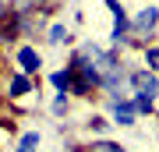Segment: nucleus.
Listing matches in <instances>:
<instances>
[{"label":"nucleus","instance_id":"f257e3e1","mask_svg":"<svg viewBox=\"0 0 159 152\" xmlns=\"http://www.w3.org/2000/svg\"><path fill=\"white\" fill-rule=\"evenodd\" d=\"M106 7L113 11V32H110V39H113V43L120 46V39L127 35V11L117 4V0H106Z\"/></svg>","mask_w":159,"mask_h":152},{"label":"nucleus","instance_id":"f03ea898","mask_svg":"<svg viewBox=\"0 0 159 152\" xmlns=\"http://www.w3.org/2000/svg\"><path fill=\"white\" fill-rule=\"evenodd\" d=\"M134 103H131V99H124V103H113V120H117V124L120 127H131V124H134Z\"/></svg>","mask_w":159,"mask_h":152},{"label":"nucleus","instance_id":"7ed1b4c3","mask_svg":"<svg viewBox=\"0 0 159 152\" xmlns=\"http://www.w3.org/2000/svg\"><path fill=\"white\" fill-rule=\"evenodd\" d=\"M18 64H21V71H25V74H32V71H39L43 57L35 53L32 46H21V50H18Z\"/></svg>","mask_w":159,"mask_h":152},{"label":"nucleus","instance_id":"20e7f679","mask_svg":"<svg viewBox=\"0 0 159 152\" xmlns=\"http://www.w3.org/2000/svg\"><path fill=\"white\" fill-rule=\"evenodd\" d=\"M131 85H134L138 92H159V81L148 71H134V74H131Z\"/></svg>","mask_w":159,"mask_h":152},{"label":"nucleus","instance_id":"39448f33","mask_svg":"<svg viewBox=\"0 0 159 152\" xmlns=\"http://www.w3.org/2000/svg\"><path fill=\"white\" fill-rule=\"evenodd\" d=\"M131 103H134L138 113H148V110L156 106V92H134V99H131Z\"/></svg>","mask_w":159,"mask_h":152},{"label":"nucleus","instance_id":"423d86ee","mask_svg":"<svg viewBox=\"0 0 159 152\" xmlns=\"http://www.w3.org/2000/svg\"><path fill=\"white\" fill-rule=\"evenodd\" d=\"M156 21H159V11L156 7H145V11L134 18V28H156Z\"/></svg>","mask_w":159,"mask_h":152},{"label":"nucleus","instance_id":"0eeeda50","mask_svg":"<svg viewBox=\"0 0 159 152\" xmlns=\"http://www.w3.org/2000/svg\"><path fill=\"white\" fill-rule=\"evenodd\" d=\"M71 78H74V67H64V71H53V78H50V81L57 85L60 92H67V89H71Z\"/></svg>","mask_w":159,"mask_h":152},{"label":"nucleus","instance_id":"6e6552de","mask_svg":"<svg viewBox=\"0 0 159 152\" xmlns=\"http://www.w3.org/2000/svg\"><path fill=\"white\" fill-rule=\"evenodd\" d=\"M25 92H32V81L25 74H14L11 78V96H25Z\"/></svg>","mask_w":159,"mask_h":152},{"label":"nucleus","instance_id":"1a4fd4ad","mask_svg":"<svg viewBox=\"0 0 159 152\" xmlns=\"http://www.w3.org/2000/svg\"><path fill=\"white\" fill-rule=\"evenodd\" d=\"M35 145H39V131H29V135L21 138V145H18V152H32Z\"/></svg>","mask_w":159,"mask_h":152},{"label":"nucleus","instance_id":"9d476101","mask_svg":"<svg viewBox=\"0 0 159 152\" xmlns=\"http://www.w3.org/2000/svg\"><path fill=\"white\" fill-rule=\"evenodd\" d=\"M50 43H53V46L67 43V28H64V25H53V28H50Z\"/></svg>","mask_w":159,"mask_h":152},{"label":"nucleus","instance_id":"9b49d317","mask_svg":"<svg viewBox=\"0 0 159 152\" xmlns=\"http://www.w3.org/2000/svg\"><path fill=\"white\" fill-rule=\"evenodd\" d=\"M145 60H148L152 71H159V46H148V50H145Z\"/></svg>","mask_w":159,"mask_h":152},{"label":"nucleus","instance_id":"f8f14e48","mask_svg":"<svg viewBox=\"0 0 159 152\" xmlns=\"http://www.w3.org/2000/svg\"><path fill=\"white\" fill-rule=\"evenodd\" d=\"M89 152H124L120 145H110V141H99V145H92Z\"/></svg>","mask_w":159,"mask_h":152},{"label":"nucleus","instance_id":"ddd939ff","mask_svg":"<svg viewBox=\"0 0 159 152\" xmlns=\"http://www.w3.org/2000/svg\"><path fill=\"white\" fill-rule=\"evenodd\" d=\"M67 110V99H64V92H60V99H53V113H64Z\"/></svg>","mask_w":159,"mask_h":152}]
</instances>
